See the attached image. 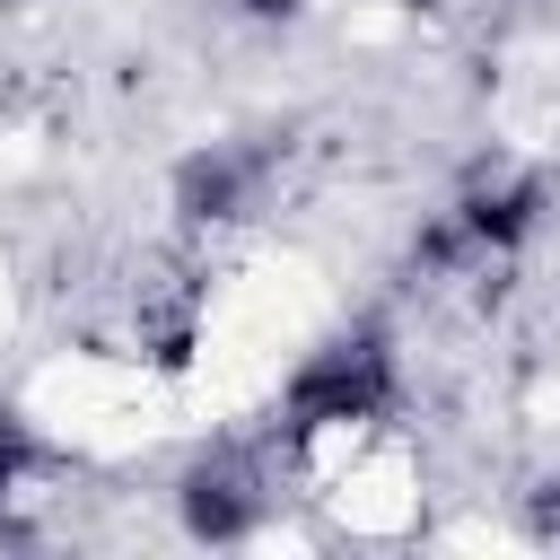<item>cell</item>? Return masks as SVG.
<instances>
[{
    "mask_svg": "<svg viewBox=\"0 0 560 560\" xmlns=\"http://www.w3.org/2000/svg\"><path fill=\"white\" fill-rule=\"evenodd\" d=\"M394 411H402L394 332H385V324H350V332L315 341V350L289 368L280 411H271V438H280L289 455H332V446L376 438Z\"/></svg>",
    "mask_w": 560,
    "mask_h": 560,
    "instance_id": "cell-1",
    "label": "cell"
},
{
    "mask_svg": "<svg viewBox=\"0 0 560 560\" xmlns=\"http://www.w3.org/2000/svg\"><path fill=\"white\" fill-rule=\"evenodd\" d=\"M175 516H184L192 542H254L262 516H271V472H262L254 455L219 446V455H201V464L175 481Z\"/></svg>",
    "mask_w": 560,
    "mask_h": 560,
    "instance_id": "cell-2",
    "label": "cell"
},
{
    "mask_svg": "<svg viewBox=\"0 0 560 560\" xmlns=\"http://www.w3.org/2000/svg\"><path fill=\"white\" fill-rule=\"evenodd\" d=\"M262 184H271V149H254V140H210V149H192V158L175 166V210H184L192 228H228V219H245V210L262 201Z\"/></svg>",
    "mask_w": 560,
    "mask_h": 560,
    "instance_id": "cell-3",
    "label": "cell"
},
{
    "mask_svg": "<svg viewBox=\"0 0 560 560\" xmlns=\"http://www.w3.org/2000/svg\"><path fill=\"white\" fill-rule=\"evenodd\" d=\"M35 472H44V438H35V420H26L18 402H0V508H9Z\"/></svg>",
    "mask_w": 560,
    "mask_h": 560,
    "instance_id": "cell-4",
    "label": "cell"
},
{
    "mask_svg": "<svg viewBox=\"0 0 560 560\" xmlns=\"http://www.w3.org/2000/svg\"><path fill=\"white\" fill-rule=\"evenodd\" d=\"M236 18H262V26H280V18H298V0H228Z\"/></svg>",
    "mask_w": 560,
    "mask_h": 560,
    "instance_id": "cell-5",
    "label": "cell"
}]
</instances>
